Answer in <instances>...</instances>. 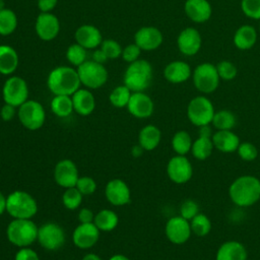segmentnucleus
Instances as JSON below:
<instances>
[{"instance_id": "31", "label": "nucleus", "mask_w": 260, "mask_h": 260, "mask_svg": "<svg viewBox=\"0 0 260 260\" xmlns=\"http://www.w3.org/2000/svg\"><path fill=\"white\" fill-rule=\"evenodd\" d=\"M211 137L212 136L198 135L197 139L193 141L192 147H191V153L196 159L205 160L211 155L212 150L214 148Z\"/></svg>"}, {"instance_id": "32", "label": "nucleus", "mask_w": 260, "mask_h": 260, "mask_svg": "<svg viewBox=\"0 0 260 260\" xmlns=\"http://www.w3.org/2000/svg\"><path fill=\"white\" fill-rule=\"evenodd\" d=\"M50 108L53 114L59 118H66L74 111L71 95H54Z\"/></svg>"}, {"instance_id": "24", "label": "nucleus", "mask_w": 260, "mask_h": 260, "mask_svg": "<svg viewBox=\"0 0 260 260\" xmlns=\"http://www.w3.org/2000/svg\"><path fill=\"white\" fill-rule=\"evenodd\" d=\"M71 99L74 112L80 116H88L95 109V99L89 89L79 88L71 95Z\"/></svg>"}, {"instance_id": "56", "label": "nucleus", "mask_w": 260, "mask_h": 260, "mask_svg": "<svg viewBox=\"0 0 260 260\" xmlns=\"http://www.w3.org/2000/svg\"><path fill=\"white\" fill-rule=\"evenodd\" d=\"M3 8H5V4L3 0H0V10H2Z\"/></svg>"}, {"instance_id": "35", "label": "nucleus", "mask_w": 260, "mask_h": 260, "mask_svg": "<svg viewBox=\"0 0 260 260\" xmlns=\"http://www.w3.org/2000/svg\"><path fill=\"white\" fill-rule=\"evenodd\" d=\"M17 16L14 11L9 8L0 10V36H9L16 29Z\"/></svg>"}, {"instance_id": "18", "label": "nucleus", "mask_w": 260, "mask_h": 260, "mask_svg": "<svg viewBox=\"0 0 260 260\" xmlns=\"http://www.w3.org/2000/svg\"><path fill=\"white\" fill-rule=\"evenodd\" d=\"M35 29L38 37L46 42L54 40L60 31V21L51 12H41L37 17Z\"/></svg>"}, {"instance_id": "29", "label": "nucleus", "mask_w": 260, "mask_h": 260, "mask_svg": "<svg viewBox=\"0 0 260 260\" xmlns=\"http://www.w3.org/2000/svg\"><path fill=\"white\" fill-rule=\"evenodd\" d=\"M19 58L14 48L8 45H0V74L10 75L18 66Z\"/></svg>"}, {"instance_id": "22", "label": "nucleus", "mask_w": 260, "mask_h": 260, "mask_svg": "<svg viewBox=\"0 0 260 260\" xmlns=\"http://www.w3.org/2000/svg\"><path fill=\"white\" fill-rule=\"evenodd\" d=\"M74 38L77 44L87 49H95L101 46L103 42L102 32L98 27L92 24H82L80 25L75 34Z\"/></svg>"}, {"instance_id": "37", "label": "nucleus", "mask_w": 260, "mask_h": 260, "mask_svg": "<svg viewBox=\"0 0 260 260\" xmlns=\"http://www.w3.org/2000/svg\"><path fill=\"white\" fill-rule=\"evenodd\" d=\"M131 93H132V91L125 84L119 85L111 91V93L109 95L110 103L115 108H120V109L125 108V107H127V105L129 103Z\"/></svg>"}, {"instance_id": "8", "label": "nucleus", "mask_w": 260, "mask_h": 260, "mask_svg": "<svg viewBox=\"0 0 260 260\" xmlns=\"http://www.w3.org/2000/svg\"><path fill=\"white\" fill-rule=\"evenodd\" d=\"M17 116L20 124L30 131L42 128L46 121V112L43 105L35 100H27L18 107Z\"/></svg>"}, {"instance_id": "39", "label": "nucleus", "mask_w": 260, "mask_h": 260, "mask_svg": "<svg viewBox=\"0 0 260 260\" xmlns=\"http://www.w3.org/2000/svg\"><path fill=\"white\" fill-rule=\"evenodd\" d=\"M86 49L77 43L69 46L66 51V59L76 67L86 61Z\"/></svg>"}, {"instance_id": "21", "label": "nucleus", "mask_w": 260, "mask_h": 260, "mask_svg": "<svg viewBox=\"0 0 260 260\" xmlns=\"http://www.w3.org/2000/svg\"><path fill=\"white\" fill-rule=\"evenodd\" d=\"M184 11L187 17L195 23H203L210 19L212 6L208 0H186Z\"/></svg>"}, {"instance_id": "6", "label": "nucleus", "mask_w": 260, "mask_h": 260, "mask_svg": "<svg viewBox=\"0 0 260 260\" xmlns=\"http://www.w3.org/2000/svg\"><path fill=\"white\" fill-rule=\"evenodd\" d=\"M191 78L195 88L204 94L214 92L220 82L215 64L209 62L198 64L192 71Z\"/></svg>"}, {"instance_id": "46", "label": "nucleus", "mask_w": 260, "mask_h": 260, "mask_svg": "<svg viewBox=\"0 0 260 260\" xmlns=\"http://www.w3.org/2000/svg\"><path fill=\"white\" fill-rule=\"evenodd\" d=\"M141 49L135 44H130L128 46H126L125 48H123L122 50V59L128 63H132L136 60L139 59V56L141 54Z\"/></svg>"}, {"instance_id": "28", "label": "nucleus", "mask_w": 260, "mask_h": 260, "mask_svg": "<svg viewBox=\"0 0 260 260\" xmlns=\"http://www.w3.org/2000/svg\"><path fill=\"white\" fill-rule=\"evenodd\" d=\"M161 139V132L158 127L148 124L140 129L138 133V144L146 151L155 149Z\"/></svg>"}, {"instance_id": "1", "label": "nucleus", "mask_w": 260, "mask_h": 260, "mask_svg": "<svg viewBox=\"0 0 260 260\" xmlns=\"http://www.w3.org/2000/svg\"><path fill=\"white\" fill-rule=\"evenodd\" d=\"M229 196L237 206L254 205L260 200V179L252 175L238 177L230 185Z\"/></svg>"}, {"instance_id": "30", "label": "nucleus", "mask_w": 260, "mask_h": 260, "mask_svg": "<svg viewBox=\"0 0 260 260\" xmlns=\"http://www.w3.org/2000/svg\"><path fill=\"white\" fill-rule=\"evenodd\" d=\"M93 223L101 232H112L119 223L118 214L112 209H102L94 215Z\"/></svg>"}, {"instance_id": "38", "label": "nucleus", "mask_w": 260, "mask_h": 260, "mask_svg": "<svg viewBox=\"0 0 260 260\" xmlns=\"http://www.w3.org/2000/svg\"><path fill=\"white\" fill-rule=\"evenodd\" d=\"M82 197L83 195L76 187L67 188L62 194V203L66 209L75 210L80 206L82 202Z\"/></svg>"}, {"instance_id": "42", "label": "nucleus", "mask_w": 260, "mask_h": 260, "mask_svg": "<svg viewBox=\"0 0 260 260\" xmlns=\"http://www.w3.org/2000/svg\"><path fill=\"white\" fill-rule=\"evenodd\" d=\"M237 152H238V155L240 156V158L243 159L244 161H253L258 156L257 147L253 143L248 142V141L241 142L238 146Z\"/></svg>"}, {"instance_id": "14", "label": "nucleus", "mask_w": 260, "mask_h": 260, "mask_svg": "<svg viewBox=\"0 0 260 260\" xmlns=\"http://www.w3.org/2000/svg\"><path fill=\"white\" fill-rule=\"evenodd\" d=\"M54 180L56 184L64 189L75 187L79 173L75 162L69 158L59 160L54 168Z\"/></svg>"}, {"instance_id": "17", "label": "nucleus", "mask_w": 260, "mask_h": 260, "mask_svg": "<svg viewBox=\"0 0 260 260\" xmlns=\"http://www.w3.org/2000/svg\"><path fill=\"white\" fill-rule=\"evenodd\" d=\"M100 233L101 231L93 222L79 223L72 233V242L78 249L87 250L96 244Z\"/></svg>"}, {"instance_id": "51", "label": "nucleus", "mask_w": 260, "mask_h": 260, "mask_svg": "<svg viewBox=\"0 0 260 260\" xmlns=\"http://www.w3.org/2000/svg\"><path fill=\"white\" fill-rule=\"evenodd\" d=\"M107 60H108V57L106 56V54L104 53V51L101 48L94 50V52L92 54V61L100 63V64H104Z\"/></svg>"}, {"instance_id": "33", "label": "nucleus", "mask_w": 260, "mask_h": 260, "mask_svg": "<svg viewBox=\"0 0 260 260\" xmlns=\"http://www.w3.org/2000/svg\"><path fill=\"white\" fill-rule=\"evenodd\" d=\"M193 140L190 136V134L185 130L177 131L172 138L171 144L173 150L176 152V154L179 155H186L189 152H191Z\"/></svg>"}, {"instance_id": "4", "label": "nucleus", "mask_w": 260, "mask_h": 260, "mask_svg": "<svg viewBox=\"0 0 260 260\" xmlns=\"http://www.w3.org/2000/svg\"><path fill=\"white\" fill-rule=\"evenodd\" d=\"M152 66L144 60L138 59L129 63L124 73V84L132 91H144L151 83L152 80Z\"/></svg>"}, {"instance_id": "3", "label": "nucleus", "mask_w": 260, "mask_h": 260, "mask_svg": "<svg viewBox=\"0 0 260 260\" xmlns=\"http://www.w3.org/2000/svg\"><path fill=\"white\" fill-rule=\"evenodd\" d=\"M39 228L31 218H13L7 225L6 237L12 245L29 247L38 239Z\"/></svg>"}, {"instance_id": "5", "label": "nucleus", "mask_w": 260, "mask_h": 260, "mask_svg": "<svg viewBox=\"0 0 260 260\" xmlns=\"http://www.w3.org/2000/svg\"><path fill=\"white\" fill-rule=\"evenodd\" d=\"M6 212L12 218H32L38 212V204L27 192L15 190L6 196Z\"/></svg>"}, {"instance_id": "26", "label": "nucleus", "mask_w": 260, "mask_h": 260, "mask_svg": "<svg viewBox=\"0 0 260 260\" xmlns=\"http://www.w3.org/2000/svg\"><path fill=\"white\" fill-rule=\"evenodd\" d=\"M212 142L214 148L224 153H232L237 151L241 143L239 136L232 130H217L212 134Z\"/></svg>"}, {"instance_id": "40", "label": "nucleus", "mask_w": 260, "mask_h": 260, "mask_svg": "<svg viewBox=\"0 0 260 260\" xmlns=\"http://www.w3.org/2000/svg\"><path fill=\"white\" fill-rule=\"evenodd\" d=\"M215 67L220 80H225V81L233 80L234 78H236L238 74L237 66L232 61H229V60L219 61L217 64H215Z\"/></svg>"}, {"instance_id": "7", "label": "nucleus", "mask_w": 260, "mask_h": 260, "mask_svg": "<svg viewBox=\"0 0 260 260\" xmlns=\"http://www.w3.org/2000/svg\"><path fill=\"white\" fill-rule=\"evenodd\" d=\"M214 113L215 111L212 102L205 95H197L193 98L187 106V118L197 127L210 125Z\"/></svg>"}, {"instance_id": "12", "label": "nucleus", "mask_w": 260, "mask_h": 260, "mask_svg": "<svg viewBox=\"0 0 260 260\" xmlns=\"http://www.w3.org/2000/svg\"><path fill=\"white\" fill-rule=\"evenodd\" d=\"M167 175L175 184H185L193 176V167L186 155L176 154L167 164Z\"/></svg>"}, {"instance_id": "49", "label": "nucleus", "mask_w": 260, "mask_h": 260, "mask_svg": "<svg viewBox=\"0 0 260 260\" xmlns=\"http://www.w3.org/2000/svg\"><path fill=\"white\" fill-rule=\"evenodd\" d=\"M94 215L95 214L92 212L91 209L87 207H83L78 211L77 217L80 223H89V222H93Z\"/></svg>"}, {"instance_id": "15", "label": "nucleus", "mask_w": 260, "mask_h": 260, "mask_svg": "<svg viewBox=\"0 0 260 260\" xmlns=\"http://www.w3.org/2000/svg\"><path fill=\"white\" fill-rule=\"evenodd\" d=\"M177 47L179 51L185 56L191 57L196 55L202 47L201 34L195 27H185L178 35Z\"/></svg>"}, {"instance_id": "53", "label": "nucleus", "mask_w": 260, "mask_h": 260, "mask_svg": "<svg viewBox=\"0 0 260 260\" xmlns=\"http://www.w3.org/2000/svg\"><path fill=\"white\" fill-rule=\"evenodd\" d=\"M6 211V196L0 191V215Z\"/></svg>"}, {"instance_id": "13", "label": "nucleus", "mask_w": 260, "mask_h": 260, "mask_svg": "<svg viewBox=\"0 0 260 260\" xmlns=\"http://www.w3.org/2000/svg\"><path fill=\"white\" fill-rule=\"evenodd\" d=\"M167 239L175 245L185 244L191 237L192 231L190 221L181 215L173 216L168 219L165 226Z\"/></svg>"}, {"instance_id": "16", "label": "nucleus", "mask_w": 260, "mask_h": 260, "mask_svg": "<svg viewBox=\"0 0 260 260\" xmlns=\"http://www.w3.org/2000/svg\"><path fill=\"white\" fill-rule=\"evenodd\" d=\"M107 201L114 206H124L131 200L130 188L122 179H112L105 187Z\"/></svg>"}, {"instance_id": "45", "label": "nucleus", "mask_w": 260, "mask_h": 260, "mask_svg": "<svg viewBox=\"0 0 260 260\" xmlns=\"http://www.w3.org/2000/svg\"><path fill=\"white\" fill-rule=\"evenodd\" d=\"M75 187L82 195H90L93 194L96 190V182L91 177L82 176L78 178Z\"/></svg>"}, {"instance_id": "47", "label": "nucleus", "mask_w": 260, "mask_h": 260, "mask_svg": "<svg viewBox=\"0 0 260 260\" xmlns=\"http://www.w3.org/2000/svg\"><path fill=\"white\" fill-rule=\"evenodd\" d=\"M14 260H40V258L34 249L29 247H23L19 248L15 253Z\"/></svg>"}, {"instance_id": "20", "label": "nucleus", "mask_w": 260, "mask_h": 260, "mask_svg": "<svg viewBox=\"0 0 260 260\" xmlns=\"http://www.w3.org/2000/svg\"><path fill=\"white\" fill-rule=\"evenodd\" d=\"M162 42V32L155 26H142L134 35V43L142 51H154Z\"/></svg>"}, {"instance_id": "25", "label": "nucleus", "mask_w": 260, "mask_h": 260, "mask_svg": "<svg viewBox=\"0 0 260 260\" xmlns=\"http://www.w3.org/2000/svg\"><path fill=\"white\" fill-rule=\"evenodd\" d=\"M248 252L245 246L238 241L222 243L215 254V260H247Z\"/></svg>"}, {"instance_id": "36", "label": "nucleus", "mask_w": 260, "mask_h": 260, "mask_svg": "<svg viewBox=\"0 0 260 260\" xmlns=\"http://www.w3.org/2000/svg\"><path fill=\"white\" fill-rule=\"evenodd\" d=\"M190 225L192 233L198 237L207 236L212 228L209 217L201 212H199L195 217L190 220Z\"/></svg>"}, {"instance_id": "11", "label": "nucleus", "mask_w": 260, "mask_h": 260, "mask_svg": "<svg viewBox=\"0 0 260 260\" xmlns=\"http://www.w3.org/2000/svg\"><path fill=\"white\" fill-rule=\"evenodd\" d=\"M2 96L5 104L15 108L20 107L28 100V85L26 81L19 76H10L3 84Z\"/></svg>"}, {"instance_id": "52", "label": "nucleus", "mask_w": 260, "mask_h": 260, "mask_svg": "<svg viewBox=\"0 0 260 260\" xmlns=\"http://www.w3.org/2000/svg\"><path fill=\"white\" fill-rule=\"evenodd\" d=\"M143 151H144V149L139 144H136V145L132 146V148H131V155L133 157H139V156H141Z\"/></svg>"}, {"instance_id": "55", "label": "nucleus", "mask_w": 260, "mask_h": 260, "mask_svg": "<svg viewBox=\"0 0 260 260\" xmlns=\"http://www.w3.org/2000/svg\"><path fill=\"white\" fill-rule=\"evenodd\" d=\"M108 260H130V259L126 255L115 254V255H112Z\"/></svg>"}, {"instance_id": "44", "label": "nucleus", "mask_w": 260, "mask_h": 260, "mask_svg": "<svg viewBox=\"0 0 260 260\" xmlns=\"http://www.w3.org/2000/svg\"><path fill=\"white\" fill-rule=\"evenodd\" d=\"M199 212V205L193 199L184 200L180 206V215L189 221L193 217H195Z\"/></svg>"}, {"instance_id": "54", "label": "nucleus", "mask_w": 260, "mask_h": 260, "mask_svg": "<svg viewBox=\"0 0 260 260\" xmlns=\"http://www.w3.org/2000/svg\"><path fill=\"white\" fill-rule=\"evenodd\" d=\"M81 260H103V259L94 253H88V254L84 255Z\"/></svg>"}, {"instance_id": "57", "label": "nucleus", "mask_w": 260, "mask_h": 260, "mask_svg": "<svg viewBox=\"0 0 260 260\" xmlns=\"http://www.w3.org/2000/svg\"><path fill=\"white\" fill-rule=\"evenodd\" d=\"M259 31H260V20H259Z\"/></svg>"}, {"instance_id": "23", "label": "nucleus", "mask_w": 260, "mask_h": 260, "mask_svg": "<svg viewBox=\"0 0 260 260\" xmlns=\"http://www.w3.org/2000/svg\"><path fill=\"white\" fill-rule=\"evenodd\" d=\"M191 76L192 69L190 65L182 60L172 61L164 69V77L170 83H183L187 81Z\"/></svg>"}, {"instance_id": "19", "label": "nucleus", "mask_w": 260, "mask_h": 260, "mask_svg": "<svg viewBox=\"0 0 260 260\" xmlns=\"http://www.w3.org/2000/svg\"><path fill=\"white\" fill-rule=\"evenodd\" d=\"M128 112L137 119L149 118L154 111V104L151 98L144 91L132 92L127 105Z\"/></svg>"}, {"instance_id": "43", "label": "nucleus", "mask_w": 260, "mask_h": 260, "mask_svg": "<svg viewBox=\"0 0 260 260\" xmlns=\"http://www.w3.org/2000/svg\"><path fill=\"white\" fill-rule=\"evenodd\" d=\"M101 49L104 51L108 59H117L122 55V47L118 42L113 39L103 40L101 44Z\"/></svg>"}, {"instance_id": "10", "label": "nucleus", "mask_w": 260, "mask_h": 260, "mask_svg": "<svg viewBox=\"0 0 260 260\" xmlns=\"http://www.w3.org/2000/svg\"><path fill=\"white\" fill-rule=\"evenodd\" d=\"M37 241L45 250L57 251L64 246L66 234L61 225L56 222L49 221L39 226Z\"/></svg>"}, {"instance_id": "48", "label": "nucleus", "mask_w": 260, "mask_h": 260, "mask_svg": "<svg viewBox=\"0 0 260 260\" xmlns=\"http://www.w3.org/2000/svg\"><path fill=\"white\" fill-rule=\"evenodd\" d=\"M16 108L9 105V104H4L1 109H0V118L4 121V122H8L11 121L15 114H16Z\"/></svg>"}, {"instance_id": "41", "label": "nucleus", "mask_w": 260, "mask_h": 260, "mask_svg": "<svg viewBox=\"0 0 260 260\" xmlns=\"http://www.w3.org/2000/svg\"><path fill=\"white\" fill-rule=\"evenodd\" d=\"M241 10L248 18L260 20V0H241Z\"/></svg>"}, {"instance_id": "34", "label": "nucleus", "mask_w": 260, "mask_h": 260, "mask_svg": "<svg viewBox=\"0 0 260 260\" xmlns=\"http://www.w3.org/2000/svg\"><path fill=\"white\" fill-rule=\"evenodd\" d=\"M237 123L235 114L226 109L219 110L214 113L212 119V126L216 130H232Z\"/></svg>"}, {"instance_id": "50", "label": "nucleus", "mask_w": 260, "mask_h": 260, "mask_svg": "<svg viewBox=\"0 0 260 260\" xmlns=\"http://www.w3.org/2000/svg\"><path fill=\"white\" fill-rule=\"evenodd\" d=\"M58 0H38V7L41 12H51L57 5Z\"/></svg>"}, {"instance_id": "27", "label": "nucleus", "mask_w": 260, "mask_h": 260, "mask_svg": "<svg viewBox=\"0 0 260 260\" xmlns=\"http://www.w3.org/2000/svg\"><path fill=\"white\" fill-rule=\"evenodd\" d=\"M257 30L250 24H243L239 26L233 37L235 47L241 51L250 50L257 42Z\"/></svg>"}, {"instance_id": "2", "label": "nucleus", "mask_w": 260, "mask_h": 260, "mask_svg": "<svg viewBox=\"0 0 260 260\" xmlns=\"http://www.w3.org/2000/svg\"><path fill=\"white\" fill-rule=\"evenodd\" d=\"M80 84L77 69L69 66L54 68L47 78V86L54 95H72Z\"/></svg>"}, {"instance_id": "9", "label": "nucleus", "mask_w": 260, "mask_h": 260, "mask_svg": "<svg viewBox=\"0 0 260 260\" xmlns=\"http://www.w3.org/2000/svg\"><path fill=\"white\" fill-rule=\"evenodd\" d=\"M77 73L81 84L86 88L96 89L102 87L108 80V71L104 64L94 61H85L77 67Z\"/></svg>"}]
</instances>
